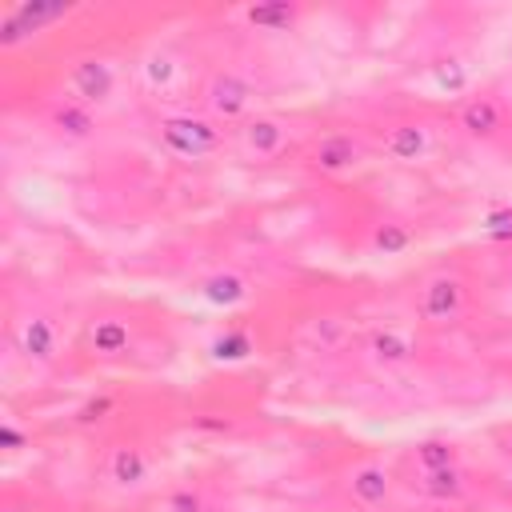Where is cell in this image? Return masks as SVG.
<instances>
[{
    "mask_svg": "<svg viewBox=\"0 0 512 512\" xmlns=\"http://www.w3.org/2000/svg\"><path fill=\"white\" fill-rule=\"evenodd\" d=\"M152 136L160 144L164 156L180 160V164H208L224 152L228 144V128L216 124L208 112L200 108H172V112H160L156 124H152Z\"/></svg>",
    "mask_w": 512,
    "mask_h": 512,
    "instance_id": "cell-1",
    "label": "cell"
},
{
    "mask_svg": "<svg viewBox=\"0 0 512 512\" xmlns=\"http://www.w3.org/2000/svg\"><path fill=\"white\" fill-rule=\"evenodd\" d=\"M132 80H136V88L152 100V104H160L164 112H172V108H184V100H188V92H192V56L184 52V48H176V44H168V40H156V44H148L136 60H132ZM200 88V84H196Z\"/></svg>",
    "mask_w": 512,
    "mask_h": 512,
    "instance_id": "cell-2",
    "label": "cell"
},
{
    "mask_svg": "<svg viewBox=\"0 0 512 512\" xmlns=\"http://www.w3.org/2000/svg\"><path fill=\"white\" fill-rule=\"evenodd\" d=\"M196 104L216 124L236 128L256 112V84L240 68H212V72H204V80L196 88Z\"/></svg>",
    "mask_w": 512,
    "mask_h": 512,
    "instance_id": "cell-3",
    "label": "cell"
},
{
    "mask_svg": "<svg viewBox=\"0 0 512 512\" xmlns=\"http://www.w3.org/2000/svg\"><path fill=\"white\" fill-rule=\"evenodd\" d=\"M228 148L252 164L280 160L292 148V124L276 112H252L244 124L228 128Z\"/></svg>",
    "mask_w": 512,
    "mask_h": 512,
    "instance_id": "cell-4",
    "label": "cell"
},
{
    "mask_svg": "<svg viewBox=\"0 0 512 512\" xmlns=\"http://www.w3.org/2000/svg\"><path fill=\"white\" fill-rule=\"evenodd\" d=\"M116 88H120V68L108 56H100V52L76 56L68 64V72H64V96L88 104L92 112H100L104 104H112Z\"/></svg>",
    "mask_w": 512,
    "mask_h": 512,
    "instance_id": "cell-5",
    "label": "cell"
},
{
    "mask_svg": "<svg viewBox=\"0 0 512 512\" xmlns=\"http://www.w3.org/2000/svg\"><path fill=\"white\" fill-rule=\"evenodd\" d=\"M468 312V284L456 272H432L424 276L416 292V320L428 328H448Z\"/></svg>",
    "mask_w": 512,
    "mask_h": 512,
    "instance_id": "cell-6",
    "label": "cell"
},
{
    "mask_svg": "<svg viewBox=\"0 0 512 512\" xmlns=\"http://www.w3.org/2000/svg\"><path fill=\"white\" fill-rule=\"evenodd\" d=\"M372 156V144L356 128H332L320 132L308 148V168L320 176H348Z\"/></svg>",
    "mask_w": 512,
    "mask_h": 512,
    "instance_id": "cell-7",
    "label": "cell"
},
{
    "mask_svg": "<svg viewBox=\"0 0 512 512\" xmlns=\"http://www.w3.org/2000/svg\"><path fill=\"white\" fill-rule=\"evenodd\" d=\"M132 340V320H124L120 312H96L80 328V348L92 360H124L132 352Z\"/></svg>",
    "mask_w": 512,
    "mask_h": 512,
    "instance_id": "cell-8",
    "label": "cell"
},
{
    "mask_svg": "<svg viewBox=\"0 0 512 512\" xmlns=\"http://www.w3.org/2000/svg\"><path fill=\"white\" fill-rule=\"evenodd\" d=\"M504 128H508V108H504L496 96H488V92H468V96L460 100V108H456V132H460L464 140L488 144V140L504 136Z\"/></svg>",
    "mask_w": 512,
    "mask_h": 512,
    "instance_id": "cell-9",
    "label": "cell"
},
{
    "mask_svg": "<svg viewBox=\"0 0 512 512\" xmlns=\"http://www.w3.org/2000/svg\"><path fill=\"white\" fill-rule=\"evenodd\" d=\"M12 344H16V352L28 360V364H56V356H60V348H64V340H60V324H56V316H48V312H28L24 320H16L12 324Z\"/></svg>",
    "mask_w": 512,
    "mask_h": 512,
    "instance_id": "cell-10",
    "label": "cell"
},
{
    "mask_svg": "<svg viewBox=\"0 0 512 512\" xmlns=\"http://www.w3.org/2000/svg\"><path fill=\"white\" fill-rule=\"evenodd\" d=\"M376 148H380L388 160H396V164H420V160L432 156L436 132H432L424 120H396V124H388V128L380 132Z\"/></svg>",
    "mask_w": 512,
    "mask_h": 512,
    "instance_id": "cell-11",
    "label": "cell"
},
{
    "mask_svg": "<svg viewBox=\"0 0 512 512\" xmlns=\"http://www.w3.org/2000/svg\"><path fill=\"white\" fill-rule=\"evenodd\" d=\"M344 488H348V500H352L356 508L376 512V508H384V504L392 500L396 480H392V472H388L384 460H360V464L348 468Z\"/></svg>",
    "mask_w": 512,
    "mask_h": 512,
    "instance_id": "cell-12",
    "label": "cell"
},
{
    "mask_svg": "<svg viewBox=\"0 0 512 512\" xmlns=\"http://www.w3.org/2000/svg\"><path fill=\"white\" fill-rule=\"evenodd\" d=\"M364 352L376 368L384 372H396L404 364H412L416 356V336L404 328V324H376L368 336H364Z\"/></svg>",
    "mask_w": 512,
    "mask_h": 512,
    "instance_id": "cell-13",
    "label": "cell"
},
{
    "mask_svg": "<svg viewBox=\"0 0 512 512\" xmlns=\"http://www.w3.org/2000/svg\"><path fill=\"white\" fill-rule=\"evenodd\" d=\"M44 124L52 128V136H60L68 144H88L96 136V128H100L96 112L88 104H80V100H68L64 92L44 108Z\"/></svg>",
    "mask_w": 512,
    "mask_h": 512,
    "instance_id": "cell-14",
    "label": "cell"
},
{
    "mask_svg": "<svg viewBox=\"0 0 512 512\" xmlns=\"http://www.w3.org/2000/svg\"><path fill=\"white\" fill-rule=\"evenodd\" d=\"M148 476H152V456H148V448L124 440V444H112V448L104 452V480H108L112 488H128V492H132V488H144Z\"/></svg>",
    "mask_w": 512,
    "mask_h": 512,
    "instance_id": "cell-15",
    "label": "cell"
},
{
    "mask_svg": "<svg viewBox=\"0 0 512 512\" xmlns=\"http://www.w3.org/2000/svg\"><path fill=\"white\" fill-rule=\"evenodd\" d=\"M196 296L204 300V304H212V308H240L248 296H252V280L244 276V272H236V268H216V272H208L200 284H196Z\"/></svg>",
    "mask_w": 512,
    "mask_h": 512,
    "instance_id": "cell-16",
    "label": "cell"
},
{
    "mask_svg": "<svg viewBox=\"0 0 512 512\" xmlns=\"http://www.w3.org/2000/svg\"><path fill=\"white\" fill-rule=\"evenodd\" d=\"M412 488L432 504H460L472 492V480H468V472L460 464H452V468H436V472L412 476Z\"/></svg>",
    "mask_w": 512,
    "mask_h": 512,
    "instance_id": "cell-17",
    "label": "cell"
},
{
    "mask_svg": "<svg viewBox=\"0 0 512 512\" xmlns=\"http://www.w3.org/2000/svg\"><path fill=\"white\" fill-rule=\"evenodd\" d=\"M428 80L444 96H464L472 88V60L464 52H444L428 64Z\"/></svg>",
    "mask_w": 512,
    "mask_h": 512,
    "instance_id": "cell-18",
    "label": "cell"
},
{
    "mask_svg": "<svg viewBox=\"0 0 512 512\" xmlns=\"http://www.w3.org/2000/svg\"><path fill=\"white\" fill-rule=\"evenodd\" d=\"M236 16L248 28H256V32H288L304 16V8L300 4H288V0H272V4H244Z\"/></svg>",
    "mask_w": 512,
    "mask_h": 512,
    "instance_id": "cell-19",
    "label": "cell"
},
{
    "mask_svg": "<svg viewBox=\"0 0 512 512\" xmlns=\"http://www.w3.org/2000/svg\"><path fill=\"white\" fill-rule=\"evenodd\" d=\"M408 464L416 468V476L420 472H436V468H452V464H460V448L452 440H444V436H428V440H416L408 448Z\"/></svg>",
    "mask_w": 512,
    "mask_h": 512,
    "instance_id": "cell-20",
    "label": "cell"
},
{
    "mask_svg": "<svg viewBox=\"0 0 512 512\" xmlns=\"http://www.w3.org/2000/svg\"><path fill=\"white\" fill-rule=\"evenodd\" d=\"M412 244H416V232H412L404 220H380V224H372L368 248H372L376 256H400V252H408Z\"/></svg>",
    "mask_w": 512,
    "mask_h": 512,
    "instance_id": "cell-21",
    "label": "cell"
},
{
    "mask_svg": "<svg viewBox=\"0 0 512 512\" xmlns=\"http://www.w3.org/2000/svg\"><path fill=\"white\" fill-rule=\"evenodd\" d=\"M160 512H216V500L208 496L204 484H176L164 492Z\"/></svg>",
    "mask_w": 512,
    "mask_h": 512,
    "instance_id": "cell-22",
    "label": "cell"
},
{
    "mask_svg": "<svg viewBox=\"0 0 512 512\" xmlns=\"http://www.w3.org/2000/svg\"><path fill=\"white\" fill-rule=\"evenodd\" d=\"M208 352H212V360H244L248 352H252V336L244 332V328H224L212 344H208Z\"/></svg>",
    "mask_w": 512,
    "mask_h": 512,
    "instance_id": "cell-23",
    "label": "cell"
},
{
    "mask_svg": "<svg viewBox=\"0 0 512 512\" xmlns=\"http://www.w3.org/2000/svg\"><path fill=\"white\" fill-rule=\"evenodd\" d=\"M484 228H488V236H496V240H512V208L492 212V216L484 220Z\"/></svg>",
    "mask_w": 512,
    "mask_h": 512,
    "instance_id": "cell-24",
    "label": "cell"
},
{
    "mask_svg": "<svg viewBox=\"0 0 512 512\" xmlns=\"http://www.w3.org/2000/svg\"><path fill=\"white\" fill-rule=\"evenodd\" d=\"M500 448H504V456L512 460V428H500Z\"/></svg>",
    "mask_w": 512,
    "mask_h": 512,
    "instance_id": "cell-25",
    "label": "cell"
},
{
    "mask_svg": "<svg viewBox=\"0 0 512 512\" xmlns=\"http://www.w3.org/2000/svg\"><path fill=\"white\" fill-rule=\"evenodd\" d=\"M500 484H504V492H512V460L504 464V472H500Z\"/></svg>",
    "mask_w": 512,
    "mask_h": 512,
    "instance_id": "cell-26",
    "label": "cell"
},
{
    "mask_svg": "<svg viewBox=\"0 0 512 512\" xmlns=\"http://www.w3.org/2000/svg\"><path fill=\"white\" fill-rule=\"evenodd\" d=\"M508 284H512V264H508Z\"/></svg>",
    "mask_w": 512,
    "mask_h": 512,
    "instance_id": "cell-27",
    "label": "cell"
}]
</instances>
